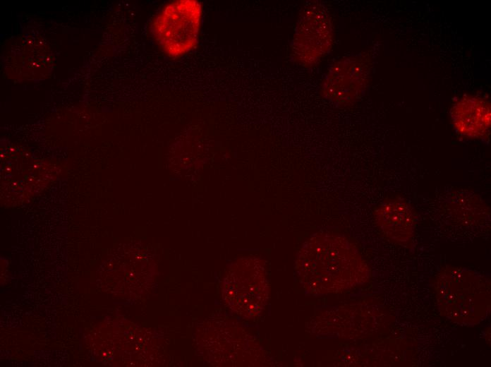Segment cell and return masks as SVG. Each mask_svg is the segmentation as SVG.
<instances>
[{
    "mask_svg": "<svg viewBox=\"0 0 491 367\" xmlns=\"http://www.w3.org/2000/svg\"><path fill=\"white\" fill-rule=\"evenodd\" d=\"M333 43V28L327 8L310 1L303 8L291 44L295 62L313 67L326 56Z\"/></svg>",
    "mask_w": 491,
    "mask_h": 367,
    "instance_id": "7a4b0ae2",
    "label": "cell"
},
{
    "mask_svg": "<svg viewBox=\"0 0 491 367\" xmlns=\"http://www.w3.org/2000/svg\"><path fill=\"white\" fill-rule=\"evenodd\" d=\"M371 67V59L365 54L349 56L334 62L322 83L323 97L339 106L357 100L368 87Z\"/></svg>",
    "mask_w": 491,
    "mask_h": 367,
    "instance_id": "3957f363",
    "label": "cell"
},
{
    "mask_svg": "<svg viewBox=\"0 0 491 367\" xmlns=\"http://www.w3.org/2000/svg\"><path fill=\"white\" fill-rule=\"evenodd\" d=\"M450 117L455 131L468 138L487 139L491 124L490 103L481 97L465 95L451 106Z\"/></svg>",
    "mask_w": 491,
    "mask_h": 367,
    "instance_id": "277c9868",
    "label": "cell"
},
{
    "mask_svg": "<svg viewBox=\"0 0 491 367\" xmlns=\"http://www.w3.org/2000/svg\"><path fill=\"white\" fill-rule=\"evenodd\" d=\"M202 8L197 0H177L167 4L155 17L152 33L162 50L178 57L198 44Z\"/></svg>",
    "mask_w": 491,
    "mask_h": 367,
    "instance_id": "6da1fadb",
    "label": "cell"
},
{
    "mask_svg": "<svg viewBox=\"0 0 491 367\" xmlns=\"http://www.w3.org/2000/svg\"><path fill=\"white\" fill-rule=\"evenodd\" d=\"M377 218L384 233L397 241H406L411 236L415 223L410 205L398 199L382 204L377 211Z\"/></svg>",
    "mask_w": 491,
    "mask_h": 367,
    "instance_id": "5b68a950",
    "label": "cell"
}]
</instances>
